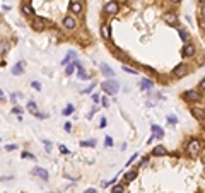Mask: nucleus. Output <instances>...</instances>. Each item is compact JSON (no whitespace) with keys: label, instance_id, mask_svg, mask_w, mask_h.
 Returning <instances> with one entry per match:
<instances>
[{"label":"nucleus","instance_id":"obj_12","mask_svg":"<svg viewBox=\"0 0 205 193\" xmlns=\"http://www.w3.org/2000/svg\"><path fill=\"white\" fill-rule=\"evenodd\" d=\"M152 137H157V138H162L164 137V130L157 125H152Z\"/></svg>","mask_w":205,"mask_h":193},{"label":"nucleus","instance_id":"obj_18","mask_svg":"<svg viewBox=\"0 0 205 193\" xmlns=\"http://www.w3.org/2000/svg\"><path fill=\"white\" fill-rule=\"evenodd\" d=\"M150 87H152V82H150L149 79H144L140 82V89H150Z\"/></svg>","mask_w":205,"mask_h":193},{"label":"nucleus","instance_id":"obj_47","mask_svg":"<svg viewBox=\"0 0 205 193\" xmlns=\"http://www.w3.org/2000/svg\"><path fill=\"white\" fill-rule=\"evenodd\" d=\"M2 94H3V92H2V89H0V97H2Z\"/></svg>","mask_w":205,"mask_h":193},{"label":"nucleus","instance_id":"obj_14","mask_svg":"<svg viewBox=\"0 0 205 193\" xmlns=\"http://www.w3.org/2000/svg\"><path fill=\"white\" fill-rule=\"evenodd\" d=\"M152 154H154V155H168V151H166V147H162V145H157V147L152 151Z\"/></svg>","mask_w":205,"mask_h":193},{"label":"nucleus","instance_id":"obj_30","mask_svg":"<svg viewBox=\"0 0 205 193\" xmlns=\"http://www.w3.org/2000/svg\"><path fill=\"white\" fill-rule=\"evenodd\" d=\"M43 145H45V149H46V152H50V149H51V142H48V140H45V142H43Z\"/></svg>","mask_w":205,"mask_h":193},{"label":"nucleus","instance_id":"obj_42","mask_svg":"<svg viewBox=\"0 0 205 193\" xmlns=\"http://www.w3.org/2000/svg\"><path fill=\"white\" fill-rule=\"evenodd\" d=\"M93 99H94V103H97V101H99V96H97V94H93Z\"/></svg>","mask_w":205,"mask_h":193},{"label":"nucleus","instance_id":"obj_46","mask_svg":"<svg viewBox=\"0 0 205 193\" xmlns=\"http://www.w3.org/2000/svg\"><path fill=\"white\" fill-rule=\"evenodd\" d=\"M171 2H173V3H180L181 0H171Z\"/></svg>","mask_w":205,"mask_h":193},{"label":"nucleus","instance_id":"obj_29","mask_svg":"<svg viewBox=\"0 0 205 193\" xmlns=\"http://www.w3.org/2000/svg\"><path fill=\"white\" fill-rule=\"evenodd\" d=\"M123 70H125V72H128V74H133V75H137V74H138L137 70H133V68H130V67H127V65L123 67Z\"/></svg>","mask_w":205,"mask_h":193},{"label":"nucleus","instance_id":"obj_40","mask_svg":"<svg viewBox=\"0 0 205 193\" xmlns=\"http://www.w3.org/2000/svg\"><path fill=\"white\" fill-rule=\"evenodd\" d=\"M113 144V140H111V137H108V138H106V145H111Z\"/></svg>","mask_w":205,"mask_h":193},{"label":"nucleus","instance_id":"obj_34","mask_svg":"<svg viewBox=\"0 0 205 193\" xmlns=\"http://www.w3.org/2000/svg\"><path fill=\"white\" fill-rule=\"evenodd\" d=\"M16 149H17V145H16V144H10V145H7V147H5V151H16Z\"/></svg>","mask_w":205,"mask_h":193},{"label":"nucleus","instance_id":"obj_28","mask_svg":"<svg viewBox=\"0 0 205 193\" xmlns=\"http://www.w3.org/2000/svg\"><path fill=\"white\" fill-rule=\"evenodd\" d=\"M168 121L171 123V125H176V123H178V118H176L174 115H169L168 116Z\"/></svg>","mask_w":205,"mask_h":193},{"label":"nucleus","instance_id":"obj_25","mask_svg":"<svg viewBox=\"0 0 205 193\" xmlns=\"http://www.w3.org/2000/svg\"><path fill=\"white\" fill-rule=\"evenodd\" d=\"M74 68H75V63H70V65L65 68V74H67V75H72V74H74Z\"/></svg>","mask_w":205,"mask_h":193},{"label":"nucleus","instance_id":"obj_26","mask_svg":"<svg viewBox=\"0 0 205 193\" xmlns=\"http://www.w3.org/2000/svg\"><path fill=\"white\" fill-rule=\"evenodd\" d=\"M125 192V186L123 185H116L114 188H113V193H123Z\"/></svg>","mask_w":205,"mask_h":193},{"label":"nucleus","instance_id":"obj_35","mask_svg":"<svg viewBox=\"0 0 205 193\" xmlns=\"http://www.w3.org/2000/svg\"><path fill=\"white\" fill-rule=\"evenodd\" d=\"M58 149H60V152H62V154H69V149H67L65 145H60Z\"/></svg>","mask_w":205,"mask_h":193},{"label":"nucleus","instance_id":"obj_37","mask_svg":"<svg viewBox=\"0 0 205 193\" xmlns=\"http://www.w3.org/2000/svg\"><path fill=\"white\" fill-rule=\"evenodd\" d=\"M12 111H14L16 115H21V108H19V106H14V110H12Z\"/></svg>","mask_w":205,"mask_h":193},{"label":"nucleus","instance_id":"obj_2","mask_svg":"<svg viewBox=\"0 0 205 193\" xmlns=\"http://www.w3.org/2000/svg\"><path fill=\"white\" fill-rule=\"evenodd\" d=\"M186 151H188V154L191 155V157H197V155L200 154V151H202V144H200L197 138H191V140L188 142Z\"/></svg>","mask_w":205,"mask_h":193},{"label":"nucleus","instance_id":"obj_32","mask_svg":"<svg viewBox=\"0 0 205 193\" xmlns=\"http://www.w3.org/2000/svg\"><path fill=\"white\" fill-rule=\"evenodd\" d=\"M31 86H33V89H36V91H41V86H39V82H31Z\"/></svg>","mask_w":205,"mask_h":193},{"label":"nucleus","instance_id":"obj_10","mask_svg":"<svg viewBox=\"0 0 205 193\" xmlns=\"http://www.w3.org/2000/svg\"><path fill=\"white\" fill-rule=\"evenodd\" d=\"M183 97L188 99V101H198V99H200V94H198L197 91H185Z\"/></svg>","mask_w":205,"mask_h":193},{"label":"nucleus","instance_id":"obj_23","mask_svg":"<svg viewBox=\"0 0 205 193\" xmlns=\"http://www.w3.org/2000/svg\"><path fill=\"white\" fill-rule=\"evenodd\" d=\"M178 33H180V38L183 39V41H188V38H190V36H188V33L185 31V29H181V27H180V29H178Z\"/></svg>","mask_w":205,"mask_h":193},{"label":"nucleus","instance_id":"obj_4","mask_svg":"<svg viewBox=\"0 0 205 193\" xmlns=\"http://www.w3.org/2000/svg\"><path fill=\"white\" fill-rule=\"evenodd\" d=\"M186 68H188L186 65H183V63H181V65H178V67H176V68L173 70V75H174L176 79H181V77H185V75H186V72H188Z\"/></svg>","mask_w":205,"mask_h":193},{"label":"nucleus","instance_id":"obj_6","mask_svg":"<svg viewBox=\"0 0 205 193\" xmlns=\"http://www.w3.org/2000/svg\"><path fill=\"white\" fill-rule=\"evenodd\" d=\"M31 173L34 174V176H38V178H41V179H45V181L50 178V176H48V171H46V169H43V168H34Z\"/></svg>","mask_w":205,"mask_h":193},{"label":"nucleus","instance_id":"obj_15","mask_svg":"<svg viewBox=\"0 0 205 193\" xmlns=\"http://www.w3.org/2000/svg\"><path fill=\"white\" fill-rule=\"evenodd\" d=\"M70 10H72L74 14L82 12V3H79V2H72V3H70Z\"/></svg>","mask_w":205,"mask_h":193},{"label":"nucleus","instance_id":"obj_17","mask_svg":"<svg viewBox=\"0 0 205 193\" xmlns=\"http://www.w3.org/2000/svg\"><path fill=\"white\" fill-rule=\"evenodd\" d=\"M27 110L33 113V115H38V106H36V103H33V101H29L27 103Z\"/></svg>","mask_w":205,"mask_h":193},{"label":"nucleus","instance_id":"obj_8","mask_svg":"<svg viewBox=\"0 0 205 193\" xmlns=\"http://www.w3.org/2000/svg\"><path fill=\"white\" fill-rule=\"evenodd\" d=\"M191 113L195 118H198V120H205V108H198V106H193L191 108Z\"/></svg>","mask_w":205,"mask_h":193},{"label":"nucleus","instance_id":"obj_31","mask_svg":"<svg viewBox=\"0 0 205 193\" xmlns=\"http://www.w3.org/2000/svg\"><path fill=\"white\" fill-rule=\"evenodd\" d=\"M22 157H24V159H33V161L36 159L34 155H33V154H29V152H22Z\"/></svg>","mask_w":205,"mask_h":193},{"label":"nucleus","instance_id":"obj_45","mask_svg":"<svg viewBox=\"0 0 205 193\" xmlns=\"http://www.w3.org/2000/svg\"><path fill=\"white\" fill-rule=\"evenodd\" d=\"M198 3H200L202 7H205V0H198Z\"/></svg>","mask_w":205,"mask_h":193},{"label":"nucleus","instance_id":"obj_7","mask_svg":"<svg viewBox=\"0 0 205 193\" xmlns=\"http://www.w3.org/2000/svg\"><path fill=\"white\" fill-rule=\"evenodd\" d=\"M104 12H106V14H116V12H118V3H116V2H108V3L104 5Z\"/></svg>","mask_w":205,"mask_h":193},{"label":"nucleus","instance_id":"obj_13","mask_svg":"<svg viewBox=\"0 0 205 193\" xmlns=\"http://www.w3.org/2000/svg\"><path fill=\"white\" fill-rule=\"evenodd\" d=\"M101 72H103L106 77H113V75H114V72L110 68V65H108V63H101Z\"/></svg>","mask_w":205,"mask_h":193},{"label":"nucleus","instance_id":"obj_27","mask_svg":"<svg viewBox=\"0 0 205 193\" xmlns=\"http://www.w3.org/2000/svg\"><path fill=\"white\" fill-rule=\"evenodd\" d=\"M72 113H74V106H72V104H69V106L63 110V115H72Z\"/></svg>","mask_w":205,"mask_h":193},{"label":"nucleus","instance_id":"obj_44","mask_svg":"<svg viewBox=\"0 0 205 193\" xmlns=\"http://www.w3.org/2000/svg\"><path fill=\"white\" fill-rule=\"evenodd\" d=\"M86 193H97V192H96L94 188H89V190H87V192H86Z\"/></svg>","mask_w":205,"mask_h":193},{"label":"nucleus","instance_id":"obj_1","mask_svg":"<svg viewBox=\"0 0 205 193\" xmlns=\"http://www.w3.org/2000/svg\"><path fill=\"white\" fill-rule=\"evenodd\" d=\"M101 87H103V91H104L106 94H110V96H114V94L120 91V84H118L116 80H113V79L104 80V82L101 84Z\"/></svg>","mask_w":205,"mask_h":193},{"label":"nucleus","instance_id":"obj_5","mask_svg":"<svg viewBox=\"0 0 205 193\" xmlns=\"http://www.w3.org/2000/svg\"><path fill=\"white\" fill-rule=\"evenodd\" d=\"M63 27H67V29H75L77 27V22L72 16H65L63 17Z\"/></svg>","mask_w":205,"mask_h":193},{"label":"nucleus","instance_id":"obj_43","mask_svg":"<svg viewBox=\"0 0 205 193\" xmlns=\"http://www.w3.org/2000/svg\"><path fill=\"white\" fill-rule=\"evenodd\" d=\"M200 87H202V91H205V79L200 82Z\"/></svg>","mask_w":205,"mask_h":193},{"label":"nucleus","instance_id":"obj_38","mask_svg":"<svg viewBox=\"0 0 205 193\" xmlns=\"http://www.w3.org/2000/svg\"><path fill=\"white\" fill-rule=\"evenodd\" d=\"M147 162H149V159H147V157H144V159H142V161H140V166H145V164H147Z\"/></svg>","mask_w":205,"mask_h":193},{"label":"nucleus","instance_id":"obj_16","mask_svg":"<svg viewBox=\"0 0 205 193\" xmlns=\"http://www.w3.org/2000/svg\"><path fill=\"white\" fill-rule=\"evenodd\" d=\"M101 36L104 39H110L111 38V31H110V26H103L101 27Z\"/></svg>","mask_w":205,"mask_h":193},{"label":"nucleus","instance_id":"obj_24","mask_svg":"<svg viewBox=\"0 0 205 193\" xmlns=\"http://www.w3.org/2000/svg\"><path fill=\"white\" fill-rule=\"evenodd\" d=\"M72 58H75V53H74V51H69V53H67V58H63L62 63L65 65V63H69V60H72Z\"/></svg>","mask_w":205,"mask_h":193},{"label":"nucleus","instance_id":"obj_39","mask_svg":"<svg viewBox=\"0 0 205 193\" xmlns=\"http://www.w3.org/2000/svg\"><path fill=\"white\" fill-rule=\"evenodd\" d=\"M94 89V86H89V87H87V89H84V91H82V92H91V91H93Z\"/></svg>","mask_w":205,"mask_h":193},{"label":"nucleus","instance_id":"obj_20","mask_svg":"<svg viewBox=\"0 0 205 193\" xmlns=\"http://www.w3.org/2000/svg\"><path fill=\"white\" fill-rule=\"evenodd\" d=\"M21 9H22V12H24L26 16H33V14H34V10H33V9H31L29 5H26V3H24V5H22Z\"/></svg>","mask_w":205,"mask_h":193},{"label":"nucleus","instance_id":"obj_21","mask_svg":"<svg viewBox=\"0 0 205 193\" xmlns=\"http://www.w3.org/2000/svg\"><path fill=\"white\" fill-rule=\"evenodd\" d=\"M9 50V43L7 41H0V55H3Z\"/></svg>","mask_w":205,"mask_h":193},{"label":"nucleus","instance_id":"obj_19","mask_svg":"<svg viewBox=\"0 0 205 193\" xmlns=\"http://www.w3.org/2000/svg\"><path fill=\"white\" fill-rule=\"evenodd\" d=\"M164 19H166L168 24H174V26H178V17H176V16H166Z\"/></svg>","mask_w":205,"mask_h":193},{"label":"nucleus","instance_id":"obj_36","mask_svg":"<svg viewBox=\"0 0 205 193\" xmlns=\"http://www.w3.org/2000/svg\"><path fill=\"white\" fill-rule=\"evenodd\" d=\"M198 24H200V26L205 29V17H198Z\"/></svg>","mask_w":205,"mask_h":193},{"label":"nucleus","instance_id":"obj_22","mask_svg":"<svg viewBox=\"0 0 205 193\" xmlns=\"http://www.w3.org/2000/svg\"><path fill=\"white\" fill-rule=\"evenodd\" d=\"M125 178H127V181H133L137 178V171H128V173L125 174Z\"/></svg>","mask_w":205,"mask_h":193},{"label":"nucleus","instance_id":"obj_11","mask_svg":"<svg viewBox=\"0 0 205 193\" xmlns=\"http://www.w3.org/2000/svg\"><path fill=\"white\" fill-rule=\"evenodd\" d=\"M24 72V62H17L12 68V75H21Z\"/></svg>","mask_w":205,"mask_h":193},{"label":"nucleus","instance_id":"obj_9","mask_svg":"<svg viewBox=\"0 0 205 193\" xmlns=\"http://www.w3.org/2000/svg\"><path fill=\"white\" fill-rule=\"evenodd\" d=\"M195 55V46L191 43H186L183 46V57H193Z\"/></svg>","mask_w":205,"mask_h":193},{"label":"nucleus","instance_id":"obj_3","mask_svg":"<svg viewBox=\"0 0 205 193\" xmlns=\"http://www.w3.org/2000/svg\"><path fill=\"white\" fill-rule=\"evenodd\" d=\"M46 24H48V21H46V19L34 16V21H33V27H34V29H38V31H43V29L46 27Z\"/></svg>","mask_w":205,"mask_h":193},{"label":"nucleus","instance_id":"obj_41","mask_svg":"<svg viewBox=\"0 0 205 193\" xmlns=\"http://www.w3.org/2000/svg\"><path fill=\"white\" fill-rule=\"evenodd\" d=\"M70 128H72V125H70V123H67V125H65V130H67V132H70Z\"/></svg>","mask_w":205,"mask_h":193},{"label":"nucleus","instance_id":"obj_33","mask_svg":"<svg viewBox=\"0 0 205 193\" xmlns=\"http://www.w3.org/2000/svg\"><path fill=\"white\" fill-rule=\"evenodd\" d=\"M108 123H106V118H101V121H99V128H104Z\"/></svg>","mask_w":205,"mask_h":193}]
</instances>
